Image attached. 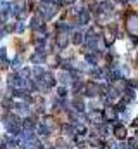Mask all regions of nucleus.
<instances>
[{
	"instance_id": "9b49d317",
	"label": "nucleus",
	"mask_w": 138,
	"mask_h": 149,
	"mask_svg": "<svg viewBox=\"0 0 138 149\" xmlns=\"http://www.w3.org/2000/svg\"><path fill=\"white\" fill-rule=\"evenodd\" d=\"M0 61L5 63V49H3V47H0Z\"/></svg>"
},
{
	"instance_id": "dca6fc26",
	"label": "nucleus",
	"mask_w": 138,
	"mask_h": 149,
	"mask_svg": "<svg viewBox=\"0 0 138 149\" xmlns=\"http://www.w3.org/2000/svg\"><path fill=\"white\" fill-rule=\"evenodd\" d=\"M135 125H137V127H138V118H137V120H135Z\"/></svg>"
},
{
	"instance_id": "9d476101",
	"label": "nucleus",
	"mask_w": 138,
	"mask_h": 149,
	"mask_svg": "<svg viewBox=\"0 0 138 149\" xmlns=\"http://www.w3.org/2000/svg\"><path fill=\"white\" fill-rule=\"evenodd\" d=\"M86 61L92 63V64H95V63H97V57H95V56H86Z\"/></svg>"
},
{
	"instance_id": "f3484780",
	"label": "nucleus",
	"mask_w": 138,
	"mask_h": 149,
	"mask_svg": "<svg viewBox=\"0 0 138 149\" xmlns=\"http://www.w3.org/2000/svg\"><path fill=\"white\" fill-rule=\"evenodd\" d=\"M137 61H138V56H137Z\"/></svg>"
},
{
	"instance_id": "f257e3e1",
	"label": "nucleus",
	"mask_w": 138,
	"mask_h": 149,
	"mask_svg": "<svg viewBox=\"0 0 138 149\" xmlns=\"http://www.w3.org/2000/svg\"><path fill=\"white\" fill-rule=\"evenodd\" d=\"M126 28H128V31L131 33V35H135L138 37V16H130L128 17V24H126Z\"/></svg>"
},
{
	"instance_id": "7ed1b4c3",
	"label": "nucleus",
	"mask_w": 138,
	"mask_h": 149,
	"mask_svg": "<svg viewBox=\"0 0 138 149\" xmlns=\"http://www.w3.org/2000/svg\"><path fill=\"white\" fill-rule=\"evenodd\" d=\"M68 42H69L68 35H62V33H61V35L57 37V47H59V49H66V47H68Z\"/></svg>"
},
{
	"instance_id": "2eb2a0df",
	"label": "nucleus",
	"mask_w": 138,
	"mask_h": 149,
	"mask_svg": "<svg viewBox=\"0 0 138 149\" xmlns=\"http://www.w3.org/2000/svg\"><path fill=\"white\" fill-rule=\"evenodd\" d=\"M62 2H64V3H72L74 0H62Z\"/></svg>"
},
{
	"instance_id": "20e7f679",
	"label": "nucleus",
	"mask_w": 138,
	"mask_h": 149,
	"mask_svg": "<svg viewBox=\"0 0 138 149\" xmlns=\"http://www.w3.org/2000/svg\"><path fill=\"white\" fill-rule=\"evenodd\" d=\"M78 19H79V23H81V24H86V23H88V19H90V14H88V12H86V10L83 9V10L79 12Z\"/></svg>"
},
{
	"instance_id": "f8f14e48",
	"label": "nucleus",
	"mask_w": 138,
	"mask_h": 149,
	"mask_svg": "<svg viewBox=\"0 0 138 149\" xmlns=\"http://www.w3.org/2000/svg\"><path fill=\"white\" fill-rule=\"evenodd\" d=\"M62 130H64L66 134H69V135L72 134V127H69V125H64V128H62Z\"/></svg>"
},
{
	"instance_id": "ddd939ff",
	"label": "nucleus",
	"mask_w": 138,
	"mask_h": 149,
	"mask_svg": "<svg viewBox=\"0 0 138 149\" xmlns=\"http://www.w3.org/2000/svg\"><path fill=\"white\" fill-rule=\"evenodd\" d=\"M16 31H17V33H23V31H24V26H23L21 23H17V26H16Z\"/></svg>"
},
{
	"instance_id": "0eeeda50",
	"label": "nucleus",
	"mask_w": 138,
	"mask_h": 149,
	"mask_svg": "<svg viewBox=\"0 0 138 149\" xmlns=\"http://www.w3.org/2000/svg\"><path fill=\"white\" fill-rule=\"evenodd\" d=\"M83 40H85V38H83V35H81V33H74V35H72V42H74L76 45H79Z\"/></svg>"
},
{
	"instance_id": "39448f33",
	"label": "nucleus",
	"mask_w": 138,
	"mask_h": 149,
	"mask_svg": "<svg viewBox=\"0 0 138 149\" xmlns=\"http://www.w3.org/2000/svg\"><path fill=\"white\" fill-rule=\"evenodd\" d=\"M114 132H116V135H117L119 139L126 137V128H124V127H121V125H117V127L114 128Z\"/></svg>"
},
{
	"instance_id": "4468645a",
	"label": "nucleus",
	"mask_w": 138,
	"mask_h": 149,
	"mask_svg": "<svg viewBox=\"0 0 138 149\" xmlns=\"http://www.w3.org/2000/svg\"><path fill=\"white\" fill-rule=\"evenodd\" d=\"M66 94H68V90H66V87H61V88H59V95H61V97H64Z\"/></svg>"
},
{
	"instance_id": "6e6552de",
	"label": "nucleus",
	"mask_w": 138,
	"mask_h": 149,
	"mask_svg": "<svg viewBox=\"0 0 138 149\" xmlns=\"http://www.w3.org/2000/svg\"><path fill=\"white\" fill-rule=\"evenodd\" d=\"M100 7H102V10H105V12H110V10L114 9V5H112L110 2H104V3L100 5Z\"/></svg>"
},
{
	"instance_id": "a211bd4d",
	"label": "nucleus",
	"mask_w": 138,
	"mask_h": 149,
	"mask_svg": "<svg viewBox=\"0 0 138 149\" xmlns=\"http://www.w3.org/2000/svg\"><path fill=\"white\" fill-rule=\"evenodd\" d=\"M0 2H3V0H0Z\"/></svg>"
},
{
	"instance_id": "423d86ee",
	"label": "nucleus",
	"mask_w": 138,
	"mask_h": 149,
	"mask_svg": "<svg viewBox=\"0 0 138 149\" xmlns=\"http://www.w3.org/2000/svg\"><path fill=\"white\" fill-rule=\"evenodd\" d=\"M48 132H50V130H48V127H47L45 123H40V125H38V134H41V135H48Z\"/></svg>"
},
{
	"instance_id": "f03ea898",
	"label": "nucleus",
	"mask_w": 138,
	"mask_h": 149,
	"mask_svg": "<svg viewBox=\"0 0 138 149\" xmlns=\"http://www.w3.org/2000/svg\"><path fill=\"white\" fill-rule=\"evenodd\" d=\"M85 90H86V92H85V94H86V95H90V97H92V95H95V94H97V85H95V83H93V81H88V83H86V85H85Z\"/></svg>"
},
{
	"instance_id": "1a4fd4ad",
	"label": "nucleus",
	"mask_w": 138,
	"mask_h": 149,
	"mask_svg": "<svg viewBox=\"0 0 138 149\" xmlns=\"http://www.w3.org/2000/svg\"><path fill=\"white\" fill-rule=\"evenodd\" d=\"M21 66V56H16V59L12 61V68H19Z\"/></svg>"
}]
</instances>
